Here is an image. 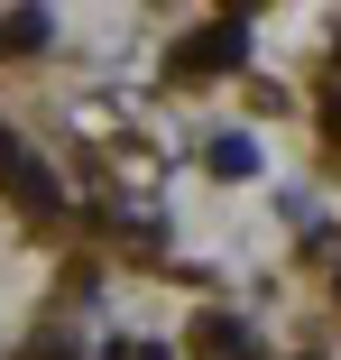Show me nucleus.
<instances>
[{
	"mask_svg": "<svg viewBox=\"0 0 341 360\" xmlns=\"http://www.w3.org/2000/svg\"><path fill=\"white\" fill-rule=\"evenodd\" d=\"M249 167H258L249 139H213V176H249Z\"/></svg>",
	"mask_w": 341,
	"mask_h": 360,
	"instance_id": "obj_5",
	"label": "nucleus"
},
{
	"mask_svg": "<svg viewBox=\"0 0 341 360\" xmlns=\"http://www.w3.org/2000/svg\"><path fill=\"white\" fill-rule=\"evenodd\" d=\"M323 129H332V139H341V93H332V102H323Z\"/></svg>",
	"mask_w": 341,
	"mask_h": 360,
	"instance_id": "obj_6",
	"label": "nucleus"
},
{
	"mask_svg": "<svg viewBox=\"0 0 341 360\" xmlns=\"http://www.w3.org/2000/svg\"><path fill=\"white\" fill-rule=\"evenodd\" d=\"M46 37H55L46 10H10V19H0V46H10V56H28V46H46Z\"/></svg>",
	"mask_w": 341,
	"mask_h": 360,
	"instance_id": "obj_4",
	"label": "nucleus"
},
{
	"mask_svg": "<svg viewBox=\"0 0 341 360\" xmlns=\"http://www.w3.org/2000/svg\"><path fill=\"white\" fill-rule=\"evenodd\" d=\"M305 360H323V351H305Z\"/></svg>",
	"mask_w": 341,
	"mask_h": 360,
	"instance_id": "obj_7",
	"label": "nucleus"
},
{
	"mask_svg": "<svg viewBox=\"0 0 341 360\" xmlns=\"http://www.w3.org/2000/svg\"><path fill=\"white\" fill-rule=\"evenodd\" d=\"M240 56H249V28H240V10H222L213 28H194L175 46V84H213V75H231Z\"/></svg>",
	"mask_w": 341,
	"mask_h": 360,
	"instance_id": "obj_1",
	"label": "nucleus"
},
{
	"mask_svg": "<svg viewBox=\"0 0 341 360\" xmlns=\"http://www.w3.org/2000/svg\"><path fill=\"white\" fill-rule=\"evenodd\" d=\"M0 194L28 203V212H55V203H65V194H55V176H46V158H28L10 129H0Z\"/></svg>",
	"mask_w": 341,
	"mask_h": 360,
	"instance_id": "obj_2",
	"label": "nucleus"
},
{
	"mask_svg": "<svg viewBox=\"0 0 341 360\" xmlns=\"http://www.w3.org/2000/svg\"><path fill=\"white\" fill-rule=\"evenodd\" d=\"M194 351H203V360H258L249 323H231V314H203V323H194Z\"/></svg>",
	"mask_w": 341,
	"mask_h": 360,
	"instance_id": "obj_3",
	"label": "nucleus"
}]
</instances>
